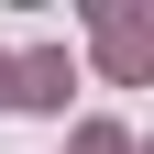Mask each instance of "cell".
<instances>
[{"label":"cell","instance_id":"cell-1","mask_svg":"<svg viewBox=\"0 0 154 154\" xmlns=\"http://www.w3.org/2000/svg\"><path fill=\"white\" fill-rule=\"evenodd\" d=\"M0 99H11V66H0Z\"/></svg>","mask_w":154,"mask_h":154}]
</instances>
